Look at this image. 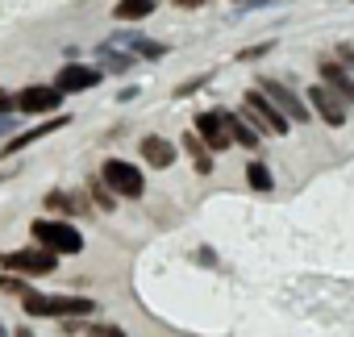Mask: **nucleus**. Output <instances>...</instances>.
Listing matches in <instances>:
<instances>
[{
  "label": "nucleus",
  "instance_id": "obj_1",
  "mask_svg": "<svg viewBox=\"0 0 354 337\" xmlns=\"http://www.w3.org/2000/svg\"><path fill=\"white\" fill-rule=\"evenodd\" d=\"M21 308L30 320H84V316H96V300L88 296H42V291H26L21 296Z\"/></svg>",
  "mask_w": 354,
  "mask_h": 337
},
{
  "label": "nucleus",
  "instance_id": "obj_2",
  "mask_svg": "<svg viewBox=\"0 0 354 337\" xmlns=\"http://www.w3.org/2000/svg\"><path fill=\"white\" fill-rule=\"evenodd\" d=\"M30 233H34V246L50 250V254H59V258L84 254V233H80L67 217H38V221L30 225Z\"/></svg>",
  "mask_w": 354,
  "mask_h": 337
},
{
  "label": "nucleus",
  "instance_id": "obj_3",
  "mask_svg": "<svg viewBox=\"0 0 354 337\" xmlns=\"http://www.w3.org/2000/svg\"><path fill=\"white\" fill-rule=\"evenodd\" d=\"M100 180L113 188L117 200H142L146 196V175H142V166L129 162V158H104L100 162Z\"/></svg>",
  "mask_w": 354,
  "mask_h": 337
},
{
  "label": "nucleus",
  "instance_id": "obj_4",
  "mask_svg": "<svg viewBox=\"0 0 354 337\" xmlns=\"http://www.w3.org/2000/svg\"><path fill=\"white\" fill-rule=\"evenodd\" d=\"M0 271H13L21 279H46L59 271V254L42 250V246H21V250H5L0 254Z\"/></svg>",
  "mask_w": 354,
  "mask_h": 337
},
{
  "label": "nucleus",
  "instance_id": "obj_5",
  "mask_svg": "<svg viewBox=\"0 0 354 337\" xmlns=\"http://www.w3.org/2000/svg\"><path fill=\"white\" fill-rule=\"evenodd\" d=\"M242 113L259 125V133H271V137H283L288 129H292V121L279 113V104L271 100V96H263L259 88H250L246 96H242Z\"/></svg>",
  "mask_w": 354,
  "mask_h": 337
},
{
  "label": "nucleus",
  "instance_id": "obj_6",
  "mask_svg": "<svg viewBox=\"0 0 354 337\" xmlns=\"http://www.w3.org/2000/svg\"><path fill=\"white\" fill-rule=\"evenodd\" d=\"M263 96H271L275 104H279V113L292 121V125H304V121H313V108H308V100H300L283 79H271V75H259V84H254Z\"/></svg>",
  "mask_w": 354,
  "mask_h": 337
},
{
  "label": "nucleus",
  "instance_id": "obj_7",
  "mask_svg": "<svg viewBox=\"0 0 354 337\" xmlns=\"http://www.w3.org/2000/svg\"><path fill=\"white\" fill-rule=\"evenodd\" d=\"M63 100L67 96L55 84H30V88L17 92V113H26V117H55L63 108Z\"/></svg>",
  "mask_w": 354,
  "mask_h": 337
},
{
  "label": "nucleus",
  "instance_id": "obj_8",
  "mask_svg": "<svg viewBox=\"0 0 354 337\" xmlns=\"http://www.w3.org/2000/svg\"><path fill=\"white\" fill-rule=\"evenodd\" d=\"M100 79H104V71H100L96 63H92V67H88V63H63V71H59L50 84H55L63 96H75V92H92Z\"/></svg>",
  "mask_w": 354,
  "mask_h": 337
},
{
  "label": "nucleus",
  "instance_id": "obj_9",
  "mask_svg": "<svg viewBox=\"0 0 354 337\" xmlns=\"http://www.w3.org/2000/svg\"><path fill=\"white\" fill-rule=\"evenodd\" d=\"M304 100H308V108H313V113H317L329 129H342V125H346V108H350V104H346L337 92H329L325 84H313Z\"/></svg>",
  "mask_w": 354,
  "mask_h": 337
},
{
  "label": "nucleus",
  "instance_id": "obj_10",
  "mask_svg": "<svg viewBox=\"0 0 354 337\" xmlns=\"http://www.w3.org/2000/svg\"><path fill=\"white\" fill-rule=\"evenodd\" d=\"M230 108H209V113H196V133L205 137V146L217 154V150H230L234 146V137H230V117H225Z\"/></svg>",
  "mask_w": 354,
  "mask_h": 337
},
{
  "label": "nucleus",
  "instance_id": "obj_11",
  "mask_svg": "<svg viewBox=\"0 0 354 337\" xmlns=\"http://www.w3.org/2000/svg\"><path fill=\"white\" fill-rule=\"evenodd\" d=\"M67 113H55V117H46L42 125H34V129H26V133H13L5 146H0V158H17L21 150H30L34 142H42V137H50V133H59V129H67Z\"/></svg>",
  "mask_w": 354,
  "mask_h": 337
},
{
  "label": "nucleus",
  "instance_id": "obj_12",
  "mask_svg": "<svg viewBox=\"0 0 354 337\" xmlns=\"http://www.w3.org/2000/svg\"><path fill=\"white\" fill-rule=\"evenodd\" d=\"M92 59H96V67H100L104 75H109V71H113V75H129V71L138 67V59H133V55H129V50H125L117 38L100 42V46L92 50Z\"/></svg>",
  "mask_w": 354,
  "mask_h": 337
},
{
  "label": "nucleus",
  "instance_id": "obj_13",
  "mask_svg": "<svg viewBox=\"0 0 354 337\" xmlns=\"http://www.w3.org/2000/svg\"><path fill=\"white\" fill-rule=\"evenodd\" d=\"M180 158V150H175L171 137H158V133H146L142 137V162L154 166V171H167V166Z\"/></svg>",
  "mask_w": 354,
  "mask_h": 337
},
{
  "label": "nucleus",
  "instance_id": "obj_14",
  "mask_svg": "<svg viewBox=\"0 0 354 337\" xmlns=\"http://www.w3.org/2000/svg\"><path fill=\"white\" fill-rule=\"evenodd\" d=\"M317 71H321V84H325L329 92H337L346 104H354V75H350L342 63H333V59H321V67H317Z\"/></svg>",
  "mask_w": 354,
  "mask_h": 337
},
{
  "label": "nucleus",
  "instance_id": "obj_15",
  "mask_svg": "<svg viewBox=\"0 0 354 337\" xmlns=\"http://www.w3.org/2000/svg\"><path fill=\"white\" fill-rule=\"evenodd\" d=\"M113 38H117L133 59H146V63H158V59L167 55V46H162L158 38H146V34H133V30H129V34H113Z\"/></svg>",
  "mask_w": 354,
  "mask_h": 337
},
{
  "label": "nucleus",
  "instance_id": "obj_16",
  "mask_svg": "<svg viewBox=\"0 0 354 337\" xmlns=\"http://www.w3.org/2000/svg\"><path fill=\"white\" fill-rule=\"evenodd\" d=\"M225 117H230V137H234V146H242V150H250V154H254V150L263 146L259 125H254L242 108H238V113H225Z\"/></svg>",
  "mask_w": 354,
  "mask_h": 337
},
{
  "label": "nucleus",
  "instance_id": "obj_17",
  "mask_svg": "<svg viewBox=\"0 0 354 337\" xmlns=\"http://www.w3.org/2000/svg\"><path fill=\"white\" fill-rule=\"evenodd\" d=\"M180 146H184V154L192 158V166H196V175H213V150L205 146V137H201L196 129H188V133L180 137Z\"/></svg>",
  "mask_w": 354,
  "mask_h": 337
},
{
  "label": "nucleus",
  "instance_id": "obj_18",
  "mask_svg": "<svg viewBox=\"0 0 354 337\" xmlns=\"http://www.w3.org/2000/svg\"><path fill=\"white\" fill-rule=\"evenodd\" d=\"M42 209H46V217H84L80 213V204H75V192H63V188H50L46 196H42Z\"/></svg>",
  "mask_w": 354,
  "mask_h": 337
},
{
  "label": "nucleus",
  "instance_id": "obj_19",
  "mask_svg": "<svg viewBox=\"0 0 354 337\" xmlns=\"http://www.w3.org/2000/svg\"><path fill=\"white\" fill-rule=\"evenodd\" d=\"M154 9H158V0H117V5H113V17L133 26V21H146Z\"/></svg>",
  "mask_w": 354,
  "mask_h": 337
},
{
  "label": "nucleus",
  "instance_id": "obj_20",
  "mask_svg": "<svg viewBox=\"0 0 354 337\" xmlns=\"http://www.w3.org/2000/svg\"><path fill=\"white\" fill-rule=\"evenodd\" d=\"M246 184H250L254 192H271V188H275L271 166H267V162H259V158H250V162H246Z\"/></svg>",
  "mask_w": 354,
  "mask_h": 337
},
{
  "label": "nucleus",
  "instance_id": "obj_21",
  "mask_svg": "<svg viewBox=\"0 0 354 337\" xmlns=\"http://www.w3.org/2000/svg\"><path fill=\"white\" fill-rule=\"evenodd\" d=\"M88 196H92V204H96L100 213H113V209H117V196H113V188H109L100 175L88 180Z\"/></svg>",
  "mask_w": 354,
  "mask_h": 337
},
{
  "label": "nucleus",
  "instance_id": "obj_22",
  "mask_svg": "<svg viewBox=\"0 0 354 337\" xmlns=\"http://www.w3.org/2000/svg\"><path fill=\"white\" fill-rule=\"evenodd\" d=\"M30 291V279H21V275H13V271H0V296H26Z\"/></svg>",
  "mask_w": 354,
  "mask_h": 337
},
{
  "label": "nucleus",
  "instance_id": "obj_23",
  "mask_svg": "<svg viewBox=\"0 0 354 337\" xmlns=\"http://www.w3.org/2000/svg\"><path fill=\"white\" fill-rule=\"evenodd\" d=\"M213 75H196V79H188V84H180V88H175V100H184V96H192L196 88H205Z\"/></svg>",
  "mask_w": 354,
  "mask_h": 337
},
{
  "label": "nucleus",
  "instance_id": "obj_24",
  "mask_svg": "<svg viewBox=\"0 0 354 337\" xmlns=\"http://www.w3.org/2000/svg\"><path fill=\"white\" fill-rule=\"evenodd\" d=\"M263 55H271V42H263V46H246V50H238V59H242V63H254V59H263Z\"/></svg>",
  "mask_w": 354,
  "mask_h": 337
},
{
  "label": "nucleus",
  "instance_id": "obj_25",
  "mask_svg": "<svg viewBox=\"0 0 354 337\" xmlns=\"http://www.w3.org/2000/svg\"><path fill=\"white\" fill-rule=\"evenodd\" d=\"M88 337H125V329L121 325H92Z\"/></svg>",
  "mask_w": 354,
  "mask_h": 337
},
{
  "label": "nucleus",
  "instance_id": "obj_26",
  "mask_svg": "<svg viewBox=\"0 0 354 337\" xmlns=\"http://www.w3.org/2000/svg\"><path fill=\"white\" fill-rule=\"evenodd\" d=\"M337 63L354 75V46H337Z\"/></svg>",
  "mask_w": 354,
  "mask_h": 337
},
{
  "label": "nucleus",
  "instance_id": "obj_27",
  "mask_svg": "<svg viewBox=\"0 0 354 337\" xmlns=\"http://www.w3.org/2000/svg\"><path fill=\"white\" fill-rule=\"evenodd\" d=\"M9 113H17V96H9V92H0V117H9Z\"/></svg>",
  "mask_w": 354,
  "mask_h": 337
},
{
  "label": "nucleus",
  "instance_id": "obj_28",
  "mask_svg": "<svg viewBox=\"0 0 354 337\" xmlns=\"http://www.w3.org/2000/svg\"><path fill=\"white\" fill-rule=\"evenodd\" d=\"M167 5H175V9H201L205 0H167Z\"/></svg>",
  "mask_w": 354,
  "mask_h": 337
},
{
  "label": "nucleus",
  "instance_id": "obj_29",
  "mask_svg": "<svg viewBox=\"0 0 354 337\" xmlns=\"http://www.w3.org/2000/svg\"><path fill=\"white\" fill-rule=\"evenodd\" d=\"M133 96H138V88H133V84H129V88H121V96H117V100H121V104H129V100H133Z\"/></svg>",
  "mask_w": 354,
  "mask_h": 337
},
{
  "label": "nucleus",
  "instance_id": "obj_30",
  "mask_svg": "<svg viewBox=\"0 0 354 337\" xmlns=\"http://www.w3.org/2000/svg\"><path fill=\"white\" fill-rule=\"evenodd\" d=\"M13 337H34V329H30V325H21V329H13Z\"/></svg>",
  "mask_w": 354,
  "mask_h": 337
},
{
  "label": "nucleus",
  "instance_id": "obj_31",
  "mask_svg": "<svg viewBox=\"0 0 354 337\" xmlns=\"http://www.w3.org/2000/svg\"><path fill=\"white\" fill-rule=\"evenodd\" d=\"M234 5H267V0H234Z\"/></svg>",
  "mask_w": 354,
  "mask_h": 337
},
{
  "label": "nucleus",
  "instance_id": "obj_32",
  "mask_svg": "<svg viewBox=\"0 0 354 337\" xmlns=\"http://www.w3.org/2000/svg\"><path fill=\"white\" fill-rule=\"evenodd\" d=\"M0 337H13V333H5V325H0Z\"/></svg>",
  "mask_w": 354,
  "mask_h": 337
}]
</instances>
